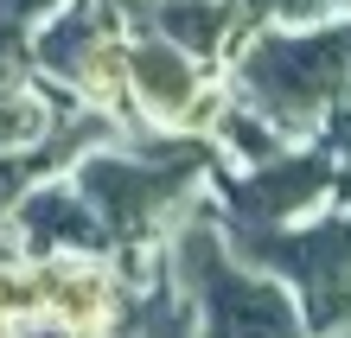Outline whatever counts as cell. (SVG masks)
<instances>
[{"mask_svg":"<svg viewBox=\"0 0 351 338\" xmlns=\"http://www.w3.org/2000/svg\"><path fill=\"white\" fill-rule=\"evenodd\" d=\"M351 71V26L332 32H262L250 51L237 58V90L256 102L262 121L275 128H306L326 96L345 83Z\"/></svg>","mask_w":351,"mask_h":338,"instance_id":"cell-2","label":"cell"},{"mask_svg":"<svg viewBox=\"0 0 351 338\" xmlns=\"http://www.w3.org/2000/svg\"><path fill=\"white\" fill-rule=\"evenodd\" d=\"M51 134H58V109H51L38 90L7 83V90H0V160L32 154V147H45Z\"/></svg>","mask_w":351,"mask_h":338,"instance_id":"cell-9","label":"cell"},{"mask_svg":"<svg viewBox=\"0 0 351 338\" xmlns=\"http://www.w3.org/2000/svg\"><path fill=\"white\" fill-rule=\"evenodd\" d=\"M173 274L179 287L204 306L217 338H300V313L287 306L281 287L243 274L223 256V237L211 224H185L173 243Z\"/></svg>","mask_w":351,"mask_h":338,"instance_id":"cell-3","label":"cell"},{"mask_svg":"<svg viewBox=\"0 0 351 338\" xmlns=\"http://www.w3.org/2000/svg\"><path fill=\"white\" fill-rule=\"evenodd\" d=\"M211 147L204 141H154L141 154H115V147H90L77 154V192L90 198V210L102 217L115 243H141L154 237L160 217L185 198V185L204 173Z\"/></svg>","mask_w":351,"mask_h":338,"instance_id":"cell-1","label":"cell"},{"mask_svg":"<svg viewBox=\"0 0 351 338\" xmlns=\"http://www.w3.org/2000/svg\"><path fill=\"white\" fill-rule=\"evenodd\" d=\"M0 338H19V319H7V313H0Z\"/></svg>","mask_w":351,"mask_h":338,"instance_id":"cell-13","label":"cell"},{"mask_svg":"<svg viewBox=\"0 0 351 338\" xmlns=\"http://www.w3.org/2000/svg\"><path fill=\"white\" fill-rule=\"evenodd\" d=\"M121 338H128V332H121Z\"/></svg>","mask_w":351,"mask_h":338,"instance_id":"cell-14","label":"cell"},{"mask_svg":"<svg viewBox=\"0 0 351 338\" xmlns=\"http://www.w3.org/2000/svg\"><path fill=\"white\" fill-rule=\"evenodd\" d=\"M32 274H38V319L77 338H96L121 319V287L96 256H45L32 262Z\"/></svg>","mask_w":351,"mask_h":338,"instance_id":"cell-6","label":"cell"},{"mask_svg":"<svg viewBox=\"0 0 351 338\" xmlns=\"http://www.w3.org/2000/svg\"><path fill=\"white\" fill-rule=\"evenodd\" d=\"M19 338H77V332L51 326V319H26V326H19Z\"/></svg>","mask_w":351,"mask_h":338,"instance_id":"cell-12","label":"cell"},{"mask_svg":"<svg viewBox=\"0 0 351 338\" xmlns=\"http://www.w3.org/2000/svg\"><path fill=\"white\" fill-rule=\"evenodd\" d=\"M326 147H339L345 154V173H339V192H345V204H351V109L332 121V134H326Z\"/></svg>","mask_w":351,"mask_h":338,"instance_id":"cell-10","label":"cell"},{"mask_svg":"<svg viewBox=\"0 0 351 338\" xmlns=\"http://www.w3.org/2000/svg\"><path fill=\"white\" fill-rule=\"evenodd\" d=\"M332 0H275V13L281 19H313V13H326Z\"/></svg>","mask_w":351,"mask_h":338,"instance_id":"cell-11","label":"cell"},{"mask_svg":"<svg viewBox=\"0 0 351 338\" xmlns=\"http://www.w3.org/2000/svg\"><path fill=\"white\" fill-rule=\"evenodd\" d=\"M7 256H26V262H45V256H102L115 237L102 230V217L90 210V198L77 185H26L13 204H7Z\"/></svg>","mask_w":351,"mask_h":338,"instance_id":"cell-5","label":"cell"},{"mask_svg":"<svg viewBox=\"0 0 351 338\" xmlns=\"http://www.w3.org/2000/svg\"><path fill=\"white\" fill-rule=\"evenodd\" d=\"M332 179V147L326 154H294V160H262L250 179H237L230 198L237 204V224H281V217H294V210L313 204V192Z\"/></svg>","mask_w":351,"mask_h":338,"instance_id":"cell-8","label":"cell"},{"mask_svg":"<svg viewBox=\"0 0 351 338\" xmlns=\"http://www.w3.org/2000/svg\"><path fill=\"white\" fill-rule=\"evenodd\" d=\"M128 96L154 121H179V128H185V115H192V102H198V64H192V51H179L167 32L141 26L128 38Z\"/></svg>","mask_w":351,"mask_h":338,"instance_id":"cell-7","label":"cell"},{"mask_svg":"<svg viewBox=\"0 0 351 338\" xmlns=\"http://www.w3.org/2000/svg\"><path fill=\"white\" fill-rule=\"evenodd\" d=\"M230 249L243 262H256V268L294 274L300 293H306V326L313 332H339L351 319V217L313 224V230H300V237L262 230V224H237Z\"/></svg>","mask_w":351,"mask_h":338,"instance_id":"cell-4","label":"cell"}]
</instances>
